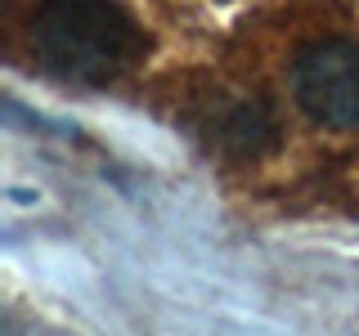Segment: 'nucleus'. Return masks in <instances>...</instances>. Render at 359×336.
Here are the masks:
<instances>
[{
	"label": "nucleus",
	"mask_w": 359,
	"mask_h": 336,
	"mask_svg": "<svg viewBox=\"0 0 359 336\" xmlns=\"http://www.w3.org/2000/svg\"><path fill=\"white\" fill-rule=\"evenodd\" d=\"M27 50L50 76L108 85L149 54V31L117 0H27Z\"/></svg>",
	"instance_id": "obj_1"
},
{
	"label": "nucleus",
	"mask_w": 359,
	"mask_h": 336,
	"mask_svg": "<svg viewBox=\"0 0 359 336\" xmlns=\"http://www.w3.org/2000/svg\"><path fill=\"white\" fill-rule=\"evenodd\" d=\"M292 99L328 130H359V41H314L292 63Z\"/></svg>",
	"instance_id": "obj_2"
}]
</instances>
